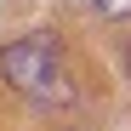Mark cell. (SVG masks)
<instances>
[{"mask_svg": "<svg viewBox=\"0 0 131 131\" xmlns=\"http://www.w3.org/2000/svg\"><path fill=\"white\" fill-rule=\"evenodd\" d=\"M0 74H6V85H12L17 97H29L40 108H57V103L74 97L63 46H57V34H46V29L6 40V46H0Z\"/></svg>", "mask_w": 131, "mask_h": 131, "instance_id": "6da1fadb", "label": "cell"}, {"mask_svg": "<svg viewBox=\"0 0 131 131\" xmlns=\"http://www.w3.org/2000/svg\"><path fill=\"white\" fill-rule=\"evenodd\" d=\"M80 6H91L97 17H108V23H125L131 17V0H80Z\"/></svg>", "mask_w": 131, "mask_h": 131, "instance_id": "7a4b0ae2", "label": "cell"}, {"mask_svg": "<svg viewBox=\"0 0 131 131\" xmlns=\"http://www.w3.org/2000/svg\"><path fill=\"white\" fill-rule=\"evenodd\" d=\"M125 74H131V51H125Z\"/></svg>", "mask_w": 131, "mask_h": 131, "instance_id": "3957f363", "label": "cell"}]
</instances>
